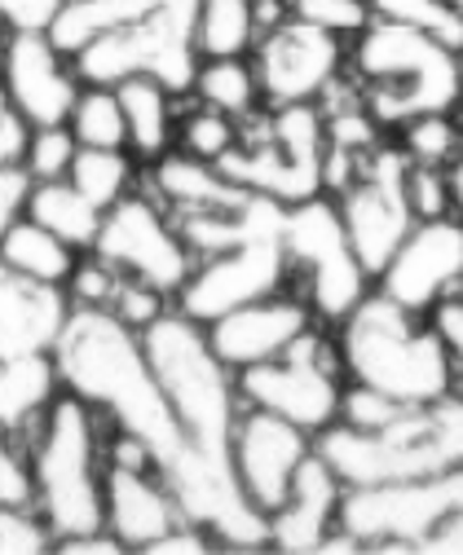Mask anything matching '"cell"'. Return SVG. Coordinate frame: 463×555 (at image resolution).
Masks as SVG:
<instances>
[{
    "instance_id": "obj_20",
    "label": "cell",
    "mask_w": 463,
    "mask_h": 555,
    "mask_svg": "<svg viewBox=\"0 0 463 555\" xmlns=\"http://www.w3.org/2000/svg\"><path fill=\"white\" fill-rule=\"evenodd\" d=\"M177 525H185V516L155 467L106 459V533H115L124 551H151Z\"/></svg>"
},
{
    "instance_id": "obj_25",
    "label": "cell",
    "mask_w": 463,
    "mask_h": 555,
    "mask_svg": "<svg viewBox=\"0 0 463 555\" xmlns=\"http://www.w3.org/2000/svg\"><path fill=\"white\" fill-rule=\"evenodd\" d=\"M146 190L168 207L172 217H194V212H208V207H221L230 203L243 185H234L221 168L213 164H198L181 151L164 155L151 164V177H146Z\"/></svg>"
},
{
    "instance_id": "obj_41",
    "label": "cell",
    "mask_w": 463,
    "mask_h": 555,
    "mask_svg": "<svg viewBox=\"0 0 463 555\" xmlns=\"http://www.w3.org/2000/svg\"><path fill=\"white\" fill-rule=\"evenodd\" d=\"M407 198H411V212H415V221L450 217V212H454V194H450V168L411 164V168H407Z\"/></svg>"
},
{
    "instance_id": "obj_40",
    "label": "cell",
    "mask_w": 463,
    "mask_h": 555,
    "mask_svg": "<svg viewBox=\"0 0 463 555\" xmlns=\"http://www.w3.org/2000/svg\"><path fill=\"white\" fill-rule=\"evenodd\" d=\"M168 309H172V296H164L159 287L142 283V278H119L115 300H111V313H115L128 331H138V335H142L151 322H159Z\"/></svg>"
},
{
    "instance_id": "obj_45",
    "label": "cell",
    "mask_w": 463,
    "mask_h": 555,
    "mask_svg": "<svg viewBox=\"0 0 463 555\" xmlns=\"http://www.w3.org/2000/svg\"><path fill=\"white\" fill-rule=\"evenodd\" d=\"M428 318H433V326H437V331H441V339H446L450 362H454V379H459V392H463V296L441 300Z\"/></svg>"
},
{
    "instance_id": "obj_17",
    "label": "cell",
    "mask_w": 463,
    "mask_h": 555,
    "mask_svg": "<svg viewBox=\"0 0 463 555\" xmlns=\"http://www.w3.org/2000/svg\"><path fill=\"white\" fill-rule=\"evenodd\" d=\"M309 454H313V437L305 428H296L292 420L256 410V405L239 410V424L230 437V467H234L243 499L260 516L283 507V499L292 494V485Z\"/></svg>"
},
{
    "instance_id": "obj_10",
    "label": "cell",
    "mask_w": 463,
    "mask_h": 555,
    "mask_svg": "<svg viewBox=\"0 0 463 555\" xmlns=\"http://www.w3.org/2000/svg\"><path fill=\"white\" fill-rule=\"evenodd\" d=\"M459 507H463V467L415 480L349 485L340 499L336 533H345L358 551H428L433 533Z\"/></svg>"
},
{
    "instance_id": "obj_33",
    "label": "cell",
    "mask_w": 463,
    "mask_h": 555,
    "mask_svg": "<svg viewBox=\"0 0 463 555\" xmlns=\"http://www.w3.org/2000/svg\"><path fill=\"white\" fill-rule=\"evenodd\" d=\"M66 128H72L76 142L89 146V151H128L124 106H119V93L106 89V85H85V89H80Z\"/></svg>"
},
{
    "instance_id": "obj_5",
    "label": "cell",
    "mask_w": 463,
    "mask_h": 555,
    "mask_svg": "<svg viewBox=\"0 0 463 555\" xmlns=\"http://www.w3.org/2000/svg\"><path fill=\"white\" fill-rule=\"evenodd\" d=\"M345 76L380 128H402L415 115L454 111L463 102L454 49L433 31L384 18H371V27L353 36Z\"/></svg>"
},
{
    "instance_id": "obj_21",
    "label": "cell",
    "mask_w": 463,
    "mask_h": 555,
    "mask_svg": "<svg viewBox=\"0 0 463 555\" xmlns=\"http://www.w3.org/2000/svg\"><path fill=\"white\" fill-rule=\"evenodd\" d=\"M340 499H345L340 476L331 472L318 454H309L296 485H292V494L283 499V507H274L270 516H265V525H270V551H287V555L322 551L326 538L336 533Z\"/></svg>"
},
{
    "instance_id": "obj_30",
    "label": "cell",
    "mask_w": 463,
    "mask_h": 555,
    "mask_svg": "<svg viewBox=\"0 0 463 555\" xmlns=\"http://www.w3.org/2000/svg\"><path fill=\"white\" fill-rule=\"evenodd\" d=\"M190 98L204 102V106H217L226 115H234L239 124L252 119L265 106L252 57H198Z\"/></svg>"
},
{
    "instance_id": "obj_31",
    "label": "cell",
    "mask_w": 463,
    "mask_h": 555,
    "mask_svg": "<svg viewBox=\"0 0 463 555\" xmlns=\"http://www.w3.org/2000/svg\"><path fill=\"white\" fill-rule=\"evenodd\" d=\"M72 181L93 207H115L119 198H128L132 190H142V172H138V159L128 151H89L80 146L76 164H72Z\"/></svg>"
},
{
    "instance_id": "obj_14",
    "label": "cell",
    "mask_w": 463,
    "mask_h": 555,
    "mask_svg": "<svg viewBox=\"0 0 463 555\" xmlns=\"http://www.w3.org/2000/svg\"><path fill=\"white\" fill-rule=\"evenodd\" d=\"M407 168H411V159H407L402 146L380 142L375 151L362 155L349 185L326 194L340 207V221L349 230V243H353L358 260L371 273V283H375V273L388 264V256L397 251V243H402L415 225L411 198H407Z\"/></svg>"
},
{
    "instance_id": "obj_16",
    "label": "cell",
    "mask_w": 463,
    "mask_h": 555,
    "mask_svg": "<svg viewBox=\"0 0 463 555\" xmlns=\"http://www.w3.org/2000/svg\"><path fill=\"white\" fill-rule=\"evenodd\" d=\"M375 292L407 313H433L441 300L463 292V217L415 221L397 243L388 264L375 273Z\"/></svg>"
},
{
    "instance_id": "obj_8",
    "label": "cell",
    "mask_w": 463,
    "mask_h": 555,
    "mask_svg": "<svg viewBox=\"0 0 463 555\" xmlns=\"http://www.w3.org/2000/svg\"><path fill=\"white\" fill-rule=\"evenodd\" d=\"M283 247H287L292 287L305 296L318 326H336L371 296V273L349 243L340 207L326 194L287 207Z\"/></svg>"
},
{
    "instance_id": "obj_44",
    "label": "cell",
    "mask_w": 463,
    "mask_h": 555,
    "mask_svg": "<svg viewBox=\"0 0 463 555\" xmlns=\"http://www.w3.org/2000/svg\"><path fill=\"white\" fill-rule=\"evenodd\" d=\"M66 0H0V23L14 31H49Z\"/></svg>"
},
{
    "instance_id": "obj_42",
    "label": "cell",
    "mask_w": 463,
    "mask_h": 555,
    "mask_svg": "<svg viewBox=\"0 0 463 555\" xmlns=\"http://www.w3.org/2000/svg\"><path fill=\"white\" fill-rule=\"evenodd\" d=\"M53 551V533L36 507H0V555Z\"/></svg>"
},
{
    "instance_id": "obj_11",
    "label": "cell",
    "mask_w": 463,
    "mask_h": 555,
    "mask_svg": "<svg viewBox=\"0 0 463 555\" xmlns=\"http://www.w3.org/2000/svg\"><path fill=\"white\" fill-rule=\"evenodd\" d=\"M239 379V397L243 405L283 414L296 428H305L309 437L326 433L340 420V401H345V366L336 353V339L326 326L305 331L287 353H279L274 362H260L234 375Z\"/></svg>"
},
{
    "instance_id": "obj_13",
    "label": "cell",
    "mask_w": 463,
    "mask_h": 555,
    "mask_svg": "<svg viewBox=\"0 0 463 555\" xmlns=\"http://www.w3.org/2000/svg\"><path fill=\"white\" fill-rule=\"evenodd\" d=\"M287 221V217H283ZM292 287V269H287V247H283V225H270V230H256L221 251H208V256H194V269L185 278V287L177 292V309L208 326L217 322L221 313L247 305V300H260L270 292H283Z\"/></svg>"
},
{
    "instance_id": "obj_49",
    "label": "cell",
    "mask_w": 463,
    "mask_h": 555,
    "mask_svg": "<svg viewBox=\"0 0 463 555\" xmlns=\"http://www.w3.org/2000/svg\"><path fill=\"white\" fill-rule=\"evenodd\" d=\"M450 194H454V217H463V155L450 164Z\"/></svg>"
},
{
    "instance_id": "obj_3",
    "label": "cell",
    "mask_w": 463,
    "mask_h": 555,
    "mask_svg": "<svg viewBox=\"0 0 463 555\" xmlns=\"http://www.w3.org/2000/svg\"><path fill=\"white\" fill-rule=\"evenodd\" d=\"M106 414L66 388L27 433L36 512L53 542L106 529Z\"/></svg>"
},
{
    "instance_id": "obj_34",
    "label": "cell",
    "mask_w": 463,
    "mask_h": 555,
    "mask_svg": "<svg viewBox=\"0 0 463 555\" xmlns=\"http://www.w3.org/2000/svg\"><path fill=\"white\" fill-rule=\"evenodd\" d=\"M411 164H433V168H450L463 155V124L454 119V111H433V115H415L402 124V142Z\"/></svg>"
},
{
    "instance_id": "obj_48",
    "label": "cell",
    "mask_w": 463,
    "mask_h": 555,
    "mask_svg": "<svg viewBox=\"0 0 463 555\" xmlns=\"http://www.w3.org/2000/svg\"><path fill=\"white\" fill-rule=\"evenodd\" d=\"M53 551H62V555H124V542L115 533L98 529V533H80V538H62V542H53Z\"/></svg>"
},
{
    "instance_id": "obj_36",
    "label": "cell",
    "mask_w": 463,
    "mask_h": 555,
    "mask_svg": "<svg viewBox=\"0 0 463 555\" xmlns=\"http://www.w3.org/2000/svg\"><path fill=\"white\" fill-rule=\"evenodd\" d=\"M76 155H80V142H76V132L66 128V124L31 128L27 151H23V168L36 181H66V177H72Z\"/></svg>"
},
{
    "instance_id": "obj_2",
    "label": "cell",
    "mask_w": 463,
    "mask_h": 555,
    "mask_svg": "<svg viewBox=\"0 0 463 555\" xmlns=\"http://www.w3.org/2000/svg\"><path fill=\"white\" fill-rule=\"evenodd\" d=\"M326 331L336 339L349 384L375 388L407 405L459 392L450 349L433 318L424 322V313H407L380 292H371L349 318H340Z\"/></svg>"
},
{
    "instance_id": "obj_12",
    "label": "cell",
    "mask_w": 463,
    "mask_h": 555,
    "mask_svg": "<svg viewBox=\"0 0 463 555\" xmlns=\"http://www.w3.org/2000/svg\"><path fill=\"white\" fill-rule=\"evenodd\" d=\"M89 251H98L124 278H142V283L159 287L172 300L194 269V247L185 243L177 217L146 185L132 190L128 198H119L115 207H106L98 243Z\"/></svg>"
},
{
    "instance_id": "obj_50",
    "label": "cell",
    "mask_w": 463,
    "mask_h": 555,
    "mask_svg": "<svg viewBox=\"0 0 463 555\" xmlns=\"http://www.w3.org/2000/svg\"><path fill=\"white\" fill-rule=\"evenodd\" d=\"M10 36H14V27H10V23H0V62H5V49H10Z\"/></svg>"
},
{
    "instance_id": "obj_1",
    "label": "cell",
    "mask_w": 463,
    "mask_h": 555,
    "mask_svg": "<svg viewBox=\"0 0 463 555\" xmlns=\"http://www.w3.org/2000/svg\"><path fill=\"white\" fill-rule=\"evenodd\" d=\"M53 362L66 392L98 405L115 433L146 446L190 525L208 529L221 551H270V525L243 499L234 467L190 446L138 331H128L111 309H72Z\"/></svg>"
},
{
    "instance_id": "obj_47",
    "label": "cell",
    "mask_w": 463,
    "mask_h": 555,
    "mask_svg": "<svg viewBox=\"0 0 463 555\" xmlns=\"http://www.w3.org/2000/svg\"><path fill=\"white\" fill-rule=\"evenodd\" d=\"M208 551H221V546L213 542V533L185 520V525H177L172 533H164L146 555H208Z\"/></svg>"
},
{
    "instance_id": "obj_43",
    "label": "cell",
    "mask_w": 463,
    "mask_h": 555,
    "mask_svg": "<svg viewBox=\"0 0 463 555\" xmlns=\"http://www.w3.org/2000/svg\"><path fill=\"white\" fill-rule=\"evenodd\" d=\"M31 190H36V177L23 164H5V168H0V234H5L14 221L27 217Z\"/></svg>"
},
{
    "instance_id": "obj_18",
    "label": "cell",
    "mask_w": 463,
    "mask_h": 555,
    "mask_svg": "<svg viewBox=\"0 0 463 555\" xmlns=\"http://www.w3.org/2000/svg\"><path fill=\"white\" fill-rule=\"evenodd\" d=\"M0 85L10 93V106L31 128H53L72 119V106L85 89L72 53H62L49 31H14L5 62H0Z\"/></svg>"
},
{
    "instance_id": "obj_26",
    "label": "cell",
    "mask_w": 463,
    "mask_h": 555,
    "mask_svg": "<svg viewBox=\"0 0 463 555\" xmlns=\"http://www.w3.org/2000/svg\"><path fill=\"white\" fill-rule=\"evenodd\" d=\"M80 251L72 243H62L57 234H49L44 225H36L31 217L14 221L0 234V264L31 278V283H49V287H66Z\"/></svg>"
},
{
    "instance_id": "obj_23",
    "label": "cell",
    "mask_w": 463,
    "mask_h": 555,
    "mask_svg": "<svg viewBox=\"0 0 463 555\" xmlns=\"http://www.w3.org/2000/svg\"><path fill=\"white\" fill-rule=\"evenodd\" d=\"M115 93H119L124 124H128V155L138 164H155V159L172 155L185 98H177L172 89H164L151 76H132V80L115 85Z\"/></svg>"
},
{
    "instance_id": "obj_9",
    "label": "cell",
    "mask_w": 463,
    "mask_h": 555,
    "mask_svg": "<svg viewBox=\"0 0 463 555\" xmlns=\"http://www.w3.org/2000/svg\"><path fill=\"white\" fill-rule=\"evenodd\" d=\"M85 85H124L132 76H151L177 98H190L198 49H194V0H159L155 10L132 18L128 27L85 44L76 57Z\"/></svg>"
},
{
    "instance_id": "obj_53",
    "label": "cell",
    "mask_w": 463,
    "mask_h": 555,
    "mask_svg": "<svg viewBox=\"0 0 463 555\" xmlns=\"http://www.w3.org/2000/svg\"><path fill=\"white\" fill-rule=\"evenodd\" d=\"M459 296H463V292H459Z\"/></svg>"
},
{
    "instance_id": "obj_46",
    "label": "cell",
    "mask_w": 463,
    "mask_h": 555,
    "mask_svg": "<svg viewBox=\"0 0 463 555\" xmlns=\"http://www.w3.org/2000/svg\"><path fill=\"white\" fill-rule=\"evenodd\" d=\"M27 137H31V124L10 106V93H5V85H0V168L23 164Z\"/></svg>"
},
{
    "instance_id": "obj_51",
    "label": "cell",
    "mask_w": 463,
    "mask_h": 555,
    "mask_svg": "<svg viewBox=\"0 0 463 555\" xmlns=\"http://www.w3.org/2000/svg\"><path fill=\"white\" fill-rule=\"evenodd\" d=\"M454 62H459V89H463V44L454 49Z\"/></svg>"
},
{
    "instance_id": "obj_27",
    "label": "cell",
    "mask_w": 463,
    "mask_h": 555,
    "mask_svg": "<svg viewBox=\"0 0 463 555\" xmlns=\"http://www.w3.org/2000/svg\"><path fill=\"white\" fill-rule=\"evenodd\" d=\"M27 217L36 225H44L49 234H57L62 243H72L76 251H89L98 243L102 230V207H93L72 181H36L31 203H27Z\"/></svg>"
},
{
    "instance_id": "obj_22",
    "label": "cell",
    "mask_w": 463,
    "mask_h": 555,
    "mask_svg": "<svg viewBox=\"0 0 463 555\" xmlns=\"http://www.w3.org/2000/svg\"><path fill=\"white\" fill-rule=\"evenodd\" d=\"M72 322L66 287L31 283V278L0 264V358L53 353Z\"/></svg>"
},
{
    "instance_id": "obj_29",
    "label": "cell",
    "mask_w": 463,
    "mask_h": 555,
    "mask_svg": "<svg viewBox=\"0 0 463 555\" xmlns=\"http://www.w3.org/2000/svg\"><path fill=\"white\" fill-rule=\"evenodd\" d=\"M159 0H66L57 10L53 27H49V40L62 49V53H80L85 44L128 27L132 18H142L146 10H155Z\"/></svg>"
},
{
    "instance_id": "obj_24",
    "label": "cell",
    "mask_w": 463,
    "mask_h": 555,
    "mask_svg": "<svg viewBox=\"0 0 463 555\" xmlns=\"http://www.w3.org/2000/svg\"><path fill=\"white\" fill-rule=\"evenodd\" d=\"M62 375L53 353H23V358H0V428L31 433L44 410L57 401Z\"/></svg>"
},
{
    "instance_id": "obj_38",
    "label": "cell",
    "mask_w": 463,
    "mask_h": 555,
    "mask_svg": "<svg viewBox=\"0 0 463 555\" xmlns=\"http://www.w3.org/2000/svg\"><path fill=\"white\" fill-rule=\"evenodd\" d=\"M0 507H36L31 446L10 428H0Z\"/></svg>"
},
{
    "instance_id": "obj_32",
    "label": "cell",
    "mask_w": 463,
    "mask_h": 555,
    "mask_svg": "<svg viewBox=\"0 0 463 555\" xmlns=\"http://www.w3.org/2000/svg\"><path fill=\"white\" fill-rule=\"evenodd\" d=\"M239 132H243V124L234 115L190 98V106H181V119H177V146L172 151H181L198 164L221 168L226 155L239 146Z\"/></svg>"
},
{
    "instance_id": "obj_7",
    "label": "cell",
    "mask_w": 463,
    "mask_h": 555,
    "mask_svg": "<svg viewBox=\"0 0 463 555\" xmlns=\"http://www.w3.org/2000/svg\"><path fill=\"white\" fill-rule=\"evenodd\" d=\"M322 164H326V124L318 102L296 106H260L243 119L239 146L226 155L221 172L283 207L322 194Z\"/></svg>"
},
{
    "instance_id": "obj_28",
    "label": "cell",
    "mask_w": 463,
    "mask_h": 555,
    "mask_svg": "<svg viewBox=\"0 0 463 555\" xmlns=\"http://www.w3.org/2000/svg\"><path fill=\"white\" fill-rule=\"evenodd\" d=\"M260 40L256 0H194L198 57H252Z\"/></svg>"
},
{
    "instance_id": "obj_6",
    "label": "cell",
    "mask_w": 463,
    "mask_h": 555,
    "mask_svg": "<svg viewBox=\"0 0 463 555\" xmlns=\"http://www.w3.org/2000/svg\"><path fill=\"white\" fill-rule=\"evenodd\" d=\"M142 349L190 446L213 463H230V437L243 397L234 371L213 353L208 331L172 305L159 322L142 331Z\"/></svg>"
},
{
    "instance_id": "obj_19",
    "label": "cell",
    "mask_w": 463,
    "mask_h": 555,
    "mask_svg": "<svg viewBox=\"0 0 463 555\" xmlns=\"http://www.w3.org/2000/svg\"><path fill=\"white\" fill-rule=\"evenodd\" d=\"M318 318L313 309L305 305V296L296 287H283V292H270L260 300H247L230 313H221L217 322H208V344L213 353L239 375L247 366H260V362H274L279 353H287L292 344L313 331Z\"/></svg>"
},
{
    "instance_id": "obj_4",
    "label": "cell",
    "mask_w": 463,
    "mask_h": 555,
    "mask_svg": "<svg viewBox=\"0 0 463 555\" xmlns=\"http://www.w3.org/2000/svg\"><path fill=\"white\" fill-rule=\"evenodd\" d=\"M313 454L340 476V485L415 480L463 467V392L402 405L380 428L331 424L313 437Z\"/></svg>"
},
{
    "instance_id": "obj_15",
    "label": "cell",
    "mask_w": 463,
    "mask_h": 555,
    "mask_svg": "<svg viewBox=\"0 0 463 555\" xmlns=\"http://www.w3.org/2000/svg\"><path fill=\"white\" fill-rule=\"evenodd\" d=\"M252 66H256L265 106L322 102L331 93V85L345 80L349 40H336V36H326L287 14L283 23H274L256 40Z\"/></svg>"
},
{
    "instance_id": "obj_37",
    "label": "cell",
    "mask_w": 463,
    "mask_h": 555,
    "mask_svg": "<svg viewBox=\"0 0 463 555\" xmlns=\"http://www.w3.org/2000/svg\"><path fill=\"white\" fill-rule=\"evenodd\" d=\"M287 14L326 31V36H336V40H353L371 27V5L366 0H287Z\"/></svg>"
},
{
    "instance_id": "obj_35",
    "label": "cell",
    "mask_w": 463,
    "mask_h": 555,
    "mask_svg": "<svg viewBox=\"0 0 463 555\" xmlns=\"http://www.w3.org/2000/svg\"><path fill=\"white\" fill-rule=\"evenodd\" d=\"M371 14L384 23H402V27H420L433 31L437 40H446L450 49L463 44V18L446 5V0H366Z\"/></svg>"
},
{
    "instance_id": "obj_39",
    "label": "cell",
    "mask_w": 463,
    "mask_h": 555,
    "mask_svg": "<svg viewBox=\"0 0 463 555\" xmlns=\"http://www.w3.org/2000/svg\"><path fill=\"white\" fill-rule=\"evenodd\" d=\"M119 278L124 273L115 264H106L98 251H80L72 278H66V296H72V309H111Z\"/></svg>"
},
{
    "instance_id": "obj_52",
    "label": "cell",
    "mask_w": 463,
    "mask_h": 555,
    "mask_svg": "<svg viewBox=\"0 0 463 555\" xmlns=\"http://www.w3.org/2000/svg\"><path fill=\"white\" fill-rule=\"evenodd\" d=\"M446 5H450V10H454V14L463 18V0H446Z\"/></svg>"
}]
</instances>
